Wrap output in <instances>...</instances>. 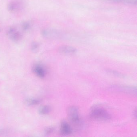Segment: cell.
I'll return each instance as SVG.
<instances>
[{"label": "cell", "instance_id": "5b68a950", "mask_svg": "<svg viewBox=\"0 0 137 137\" xmlns=\"http://www.w3.org/2000/svg\"><path fill=\"white\" fill-rule=\"evenodd\" d=\"M23 3L21 1H13L8 4L7 9L11 12H15L19 11L23 8Z\"/></svg>", "mask_w": 137, "mask_h": 137}, {"label": "cell", "instance_id": "9c48e42d", "mask_svg": "<svg viewBox=\"0 0 137 137\" xmlns=\"http://www.w3.org/2000/svg\"><path fill=\"white\" fill-rule=\"evenodd\" d=\"M9 38L15 42H17L22 39V33L17 30L15 32L12 33L9 36Z\"/></svg>", "mask_w": 137, "mask_h": 137}, {"label": "cell", "instance_id": "277c9868", "mask_svg": "<svg viewBox=\"0 0 137 137\" xmlns=\"http://www.w3.org/2000/svg\"><path fill=\"white\" fill-rule=\"evenodd\" d=\"M68 115L70 121L72 124L77 126L80 125L81 121L77 107L73 106L70 107L68 110Z\"/></svg>", "mask_w": 137, "mask_h": 137}, {"label": "cell", "instance_id": "7a4b0ae2", "mask_svg": "<svg viewBox=\"0 0 137 137\" xmlns=\"http://www.w3.org/2000/svg\"><path fill=\"white\" fill-rule=\"evenodd\" d=\"M42 36L45 38L52 39H59L64 38L68 36L65 33L59 30L53 29H45L41 32Z\"/></svg>", "mask_w": 137, "mask_h": 137}, {"label": "cell", "instance_id": "8fae6325", "mask_svg": "<svg viewBox=\"0 0 137 137\" xmlns=\"http://www.w3.org/2000/svg\"><path fill=\"white\" fill-rule=\"evenodd\" d=\"M106 72L108 73L109 74H110L112 75L113 76H115V77H119L120 78H123L125 77L124 75L123 74L121 73V72L116 71L115 70L107 69L106 70Z\"/></svg>", "mask_w": 137, "mask_h": 137}, {"label": "cell", "instance_id": "9a60e30c", "mask_svg": "<svg viewBox=\"0 0 137 137\" xmlns=\"http://www.w3.org/2000/svg\"><path fill=\"white\" fill-rule=\"evenodd\" d=\"M16 29L14 27H11L9 28V29L7 31V35L8 36H9L12 34V33H13L16 30Z\"/></svg>", "mask_w": 137, "mask_h": 137}, {"label": "cell", "instance_id": "6da1fadb", "mask_svg": "<svg viewBox=\"0 0 137 137\" xmlns=\"http://www.w3.org/2000/svg\"><path fill=\"white\" fill-rule=\"evenodd\" d=\"M90 116L93 119L99 121H109L111 119V115L107 110L100 107H95L92 109Z\"/></svg>", "mask_w": 137, "mask_h": 137}, {"label": "cell", "instance_id": "5bb4252c", "mask_svg": "<svg viewBox=\"0 0 137 137\" xmlns=\"http://www.w3.org/2000/svg\"><path fill=\"white\" fill-rule=\"evenodd\" d=\"M39 47V44L38 43H37L36 42H32L31 45V50L33 51H36L37 50Z\"/></svg>", "mask_w": 137, "mask_h": 137}, {"label": "cell", "instance_id": "7c38bea8", "mask_svg": "<svg viewBox=\"0 0 137 137\" xmlns=\"http://www.w3.org/2000/svg\"><path fill=\"white\" fill-rule=\"evenodd\" d=\"M21 26L23 30L25 31H28L31 29V24L30 22L25 21L22 23Z\"/></svg>", "mask_w": 137, "mask_h": 137}, {"label": "cell", "instance_id": "30bf717a", "mask_svg": "<svg viewBox=\"0 0 137 137\" xmlns=\"http://www.w3.org/2000/svg\"><path fill=\"white\" fill-rule=\"evenodd\" d=\"M107 1L114 3H122L127 5H135L137 4V0H106Z\"/></svg>", "mask_w": 137, "mask_h": 137}, {"label": "cell", "instance_id": "2e32d148", "mask_svg": "<svg viewBox=\"0 0 137 137\" xmlns=\"http://www.w3.org/2000/svg\"><path fill=\"white\" fill-rule=\"evenodd\" d=\"M28 102L31 105L36 104L37 103L39 102L38 101H37L36 100H30V101H28Z\"/></svg>", "mask_w": 137, "mask_h": 137}, {"label": "cell", "instance_id": "4fadbf2b", "mask_svg": "<svg viewBox=\"0 0 137 137\" xmlns=\"http://www.w3.org/2000/svg\"><path fill=\"white\" fill-rule=\"evenodd\" d=\"M50 111V108L48 106H45L40 109V113L41 114L45 115L49 113Z\"/></svg>", "mask_w": 137, "mask_h": 137}, {"label": "cell", "instance_id": "52a82bcc", "mask_svg": "<svg viewBox=\"0 0 137 137\" xmlns=\"http://www.w3.org/2000/svg\"><path fill=\"white\" fill-rule=\"evenodd\" d=\"M61 134L63 135H68L72 134V129L70 125L64 121L61 123L60 127Z\"/></svg>", "mask_w": 137, "mask_h": 137}, {"label": "cell", "instance_id": "3957f363", "mask_svg": "<svg viewBox=\"0 0 137 137\" xmlns=\"http://www.w3.org/2000/svg\"><path fill=\"white\" fill-rule=\"evenodd\" d=\"M110 88L111 90L116 92L129 94L131 95H136L137 94V89L136 87L134 86L114 85H112Z\"/></svg>", "mask_w": 137, "mask_h": 137}, {"label": "cell", "instance_id": "e0dca14e", "mask_svg": "<svg viewBox=\"0 0 137 137\" xmlns=\"http://www.w3.org/2000/svg\"><path fill=\"white\" fill-rule=\"evenodd\" d=\"M137 113H136V109H135V110L134 111V117L135 118H136V116H137Z\"/></svg>", "mask_w": 137, "mask_h": 137}, {"label": "cell", "instance_id": "ba28073f", "mask_svg": "<svg viewBox=\"0 0 137 137\" xmlns=\"http://www.w3.org/2000/svg\"><path fill=\"white\" fill-rule=\"evenodd\" d=\"M34 72L37 76L43 78L45 76V71L44 69L40 65H37L34 67Z\"/></svg>", "mask_w": 137, "mask_h": 137}, {"label": "cell", "instance_id": "8992f818", "mask_svg": "<svg viewBox=\"0 0 137 137\" xmlns=\"http://www.w3.org/2000/svg\"><path fill=\"white\" fill-rule=\"evenodd\" d=\"M59 52L64 54L72 55L77 52L76 48L68 45H63L58 48Z\"/></svg>", "mask_w": 137, "mask_h": 137}]
</instances>
